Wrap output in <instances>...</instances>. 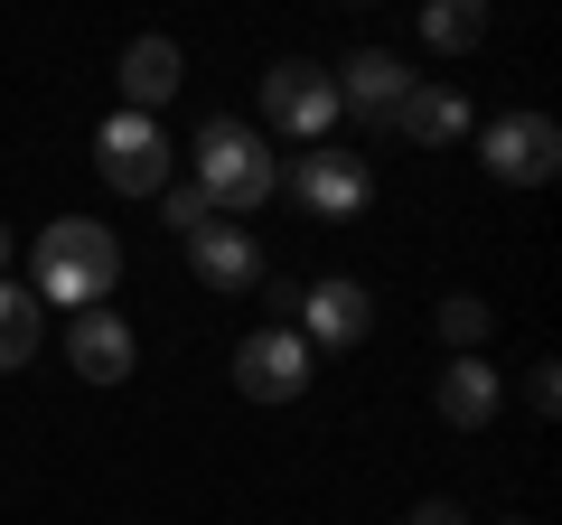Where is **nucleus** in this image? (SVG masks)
<instances>
[{"label":"nucleus","mask_w":562,"mask_h":525,"mask_svg":"<svg viewBox=\"0 0 562 525\" xmlns=\"http://www.w3.org/2000/svg\"><path fill=\"white\" fill-rule=\"evenodd\" d=\"M113 282H122V244H113V225H94V216H57V225L38 235V301L94 310Z\"/></svg>","instance_id":"obj_1"},{"label":"nucleus","mask_w":562,"mask_h":525,"mask_svg":"<svg viewBox=\"0 0 562 525\" xmlns=\"http://www.w3.org/2000/svg\"><path fill=\"white\" fill-rule=\"evenodd\" d=\"M291 188H301V206L310 216H328V225H347V216H366L375 206V169L357 160V150H301V169H291Z\"/></svg>","instance_id":"obj_6"},{"label":"nucleus","mask_w":562,"mask_h":525,"mask_svg":"<svg viewBox=\"0 0 562 525\" xmlns=\"http://www.w3.org/2000/svg\"><path fill=\"white\" fill-rule=\"evenodd\" d=\"M366 328H375L366 282H310V291H301V338H319V347H357Z\"/></svg>","instance_id":"obj_11"},{"label":"nucleus","mask_w":562,"mask_h":525,"mask_svg":"<svg viewBox=\"0 0 562 525\" xmlns=\"http://www.w3.org/2000/svg\"><path fill=\"white\" fill-rule=\"evenodd\" d=\"M479 160H487V179H506V188H543V179L562 169V132H553V113H506V122H487Z\"/></svg>","instance_id":"obj_5"},{"label":"nucleus","mask_w":562,"mask_h":525,"mask_svg":"<svg viewBox=\"0 0 562 525\" xmlns=\"http://www.w3.org/2000/svg\"><path fill=\"white\" fill-rule=\"evenodd\" d=\"M413 85H422V76H403V57H394V47H357V57L338 66V103H357L366 122H394Z\"/></svg>","instance_id":"obj_9"},{"label":"nucleus","mask_w":562,"mask_h":525,"mask_svg":"<svg viewBox=\"0 0 562 525\" xmlns=\"http://www.w3.org/2000/svg\"><path fill=\"white\" fill-rule=\"evenodd\" d=\"M422 38L441 47V57H469L487 38V0H422Z\"/></svg>","instance_id":"obj_15"},{"label":"nucleus","mask_w":562,"mask_h":525,"mask_svg":"<svg viewBox=\"0 0 562 525\" xmlns=\"http://www.w3.org/2000/svg\"><path fill=\"white\" fill-rule=\"evenodd\" d=\"M0 262H10V225H0Z\"/></svg>","instance_id":"obj_20"},{"label":"nucleus","mask_w":562,"mask_h":525,"mask_svg":"<svg viewBox=\"0 0 562 525\" xmlns=\"http://www.w3.org/2000/svg\"><path fill=\"white\" fill-rule=\"evenodd\" d=\"M160 206H169V225H179V235H188V225H206V216H216V206H206L198 188H160Z\"/></svg>","instance_id":"obj_18"},{"label":"nucleus","mask_w":562,"mask_h":525,"mask_svg":"<svg viewBox=\"0 0 562 525\" xmlns=\"http://www.w3.org/2000/svg\"><path fill=\"white\" fill-rule=\"evenodd\" d=\"M394 132H403V142H422V150H441V142H460V132H469V103L450 94V85H413L403 113H394Z\"/></svg>","instance_id":"obj_13"},{"label":"nucleus","mask_w":562,"mask_h":525,"mask_svg":"<svg viewBox=\"0 0 562 525\" xmlns=\"http://www.w3.org/2000/svg\"><path fill=\"white\" fill-rule=\"evenodd\" d=\"M272 188H281V160H272V142H262L254 122H206V132H198V198L206 206L254 216Z\"/></svg>","instance_id":"obj_2"},{"label":"nucleus","mask_w":562,"mask_h":525,"mask_svg":"<svg viewBox=\"0 0 562 525\" xmlns=\"http://www.w3.org/2000/svg\"><path fill=\"white\" fill-rule=\"evenodd\" d=\"M431 413H441L450 432H479L487 413H497V366L450 357V366H441V384H431Z\"/></svg>","instance_id":"obj_12"},{"label":"nucleus","mask_w":562,"mask_h":525,"mask_svg":"<svg viewBox=\"0 0 562 525\" xmlns=\"http://www.w3.org/2000/svg\"><path fill=\"white\" fill-rule=\"evenodd\" d=\"M506 525H525V516H506Z\"/></svg>","instance_id":"obj_21"},{"label":"nucleus","mask_w":562,"mask_h":525,"mask_svg":"<svg viewBox=\"0 0 562 525\" xmlns=\"http://www.w3.org/2000/svg\"><path fill=\"white\" fill-rule=\"evenodd\" d=\"M235 384L254 394V404H291L310 384V338L301 328H254V338L235 347Z\"/></svg>","instance_id":"obj_7"},{"label":"nucleus","mask_w":562,"mask_h":525,"mask_svg":"<svg viewBox=\"0 0 562 525\" xmlns=\"http://www.w3.org/2000/svg\"><path fill=\"white\" fill-rule=\"evenodd\" d=\"M188 272H198L206 291H254L262 282V244H254V225H188Z\"/></svg>","instance_id":"obj_8"},{"label":"nucleus","mask_w":562,"mask_h":525,"mask_svg":"<svg viewBox=\"0 0 562 525\" xmlns=\"http://www.w3.org/2000/svg\"><path fill=\"white\" fill-rule=\"evenodd\" d=\"M94 169H103V188H122V198H160V188H169V142H160V122L122 103V113L94 132Z\"/></svg>","instance_id":"obj_3"},{"label":"nucleus","mask_w":562,"mask_h":525,"mask_svg":"<svg viewBox=\"0 0 562 525\" xmlns=\"http://www.w3.org/2000/svg\"><path fill=\"white\" fill-rule=\"evenodd\" d=\"M441 338L460 347V357H479V338H487V301H479V291H450V301H441Z\"/></svg>","instance_id":"obj_17"},{"label":"nucleus","mask_w":562,"mask_h":525,"mask_svg":"<svg viewBox=\"0 0 562 525\" xmlns=\"http://www.w3.org/2000/svg\"><path fill=\"white\" fill-rule=\"evenodd\" d=\"M413 525H469V516H460L450 498H422V506H413Z\"/></svg>","instance_id":"obj_19"},{"label":"nucleus","mask_w":562,"mask_h":525,"mask_svg":"<svg viewBox=\"0 0 562 525\" xmlns=\"http://www.w3.org/2000/svg\"><path fill=\"white\" fill-rule=\"evenodd\" d=\"M38 357V291L0 282V366H29Z\"/></svg>","instance_id":"obj_16"},{"label":"nucleus","mask_w":562,"mask_h":525,"mask_svg":"<svg viewBox=\"0 0 562 525\" xmlns=\"http://www.w3.org/2000/svg\"><path fill=\"white\" fill-rule=\"evenodd\" d=\"M66 366H76L85 384H122L132 376V328L113 320V310H76V328H66Z\"/></svg>","instance_id":"obj_10"},{"label":"nucleus","mask_w":562,"mask_h":525,"mask_svg":"<svg viewBox=\"0 0 562 525\" xmlns=\"http://www.w3.org/2000/svg\"><path fill=\"white\" fill-rule=\"evenodd\" d=\"M179 76H188V66H179V47H169V38H132V47H122V94H132V113L169 103V94H179Z\"/></svg>","instance_id":"obj_14"},{"label":"nucleus","mask_w":562,"mask_h":525,"mask_svg":"<svg viewBox=\"0 0 562 525\" xmlns=\"http://www.w3.org/2000/svg\"><path fill=\"white\" fill-rule=\"evenodd\" d=\"M357 10H366V0H357Z\"/></svg>","instance_id":"obj_22"},{"label":"nucleus","mask_w":562,"mask_h":525,"mask_svg":"<svg viewBox=\"0 0 562 525\" xmlns=\"http://www.w3.org/2000/svg\"><path fill=\"white\" fill-rule=\"evenodd\" d=\"M262 122L291 132V142H328V122H338V76L310 66V57H281L272 76H262Z\"/></svg>","instance_id":"obj_4"}]
</instances>
